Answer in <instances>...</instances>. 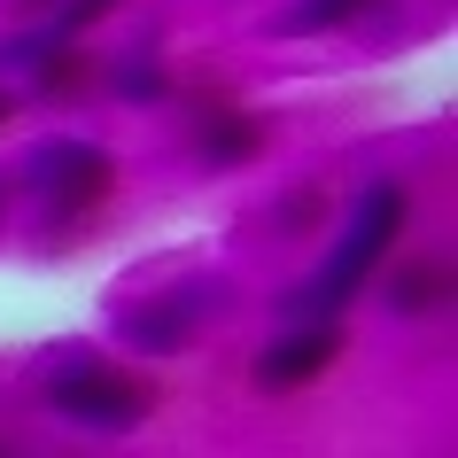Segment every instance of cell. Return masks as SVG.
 <instances>
[{
	"label": "cell",
	"mask_w": 458,
	"mask_h": 458,
	"mask_svg": "<svg viewBox=\"0 0 458 458\" xmlns=\"http://www.w3.org/2000/svg\"><path fill=\"white\" fill-rule=\"evenodd\" d=\"M381 0H288L280 16H272V31L280 39H318V31H342V24H358V16H373Z\"/></svg>",
	"instance_id": "cell-8"
},
{
	"label": "cell",
	"mask_w": 458,
	"mask_h": 458,
	"mask_svg": "<svg viewBox=\"0 0 458 458\" xmlns=\"http://www.w3.org/2000/svg\"><path fill=\"white\" fill-rule=\"evenodd\" d=\"M187 140L202 164L233 171V164H257L265 156V117L257 109H225V101H210V109H194L187 117Z\"/></svg>",
	"instance_id": "cell-6"
},
{
	"label": "cell",
	"mask_w": 458,
	"mask_h": 458,
	"mask_svg": "<svg viewBox=\"0 0 458 458\" xmlns=\"http://www.w3.org/2000/svg\"><path fill=\"white\" fill-rule=\"evenodd\" d=\"M39 396H47L55 420H71L86 435H132L156 411V388L140 373L109 365L101 350H55L47 373H39Z\"/></svg>",
	"instance_id": "cell-3"
},
{
	"label": "cell",
	"mask_w": 458,
	"mask_h": 458,
	"mask_svg": "<svg viewBox=\"0 0 458 458\" xmlns=\"http://www.w3.org/2000/svg\"><path fill=\"white\" fill-rule=\"evenodd\" d=\"M318 217H327V194H318V179H303V187H288L280 202H272V225H280V233H311Z\"/></svg>",
	"instance_id": "cell-10"
},
{
	"label": "cell",
	"mask_w": 458,
	"mask_h": 458,
	"mask_svg": "<svg viewBox=\"0 0 458 458\" xmlns=\"http://www.w3.org/2000/svg\"><path fill=\"white\" fill-rule=\"evenodd\" d=\"M117 187V156L86 132H47V140L24 148V164H16V194H24L31 210H39V233H71L86 217L109 202Z\"/></svg>",
	"instance_id": "cell-2"
},
{
	"label": "cell",
	"mask_w": 458,
	"mask_h": 458,
	"mask_svg": "<svg viewBox=\"0 0 458 458\" xmlns=\"http://www.w3.org/2000/svg\"><path fill=\"white\" fill-rule=\"evenodd\" d=\"M8 202H16V171H0V225H8Z\"/></svg>",
	"instance_id": "cell-11"
},
{
	"label": "cell",
	"mask_w": 458,
	"mask_h": 458,
	"mask_svg": "<svg viewBox=\"0 0 458 458\" xmlns=\"http://www.w3.org/2000/svg\"><path fill=\"white\" fill-rule=\"evenodd\" d=\"M404 210H411L404 179H365V187L350 194L342 233L311 265V280H295V288L280 295V318H342L365 288H373V272L388 265V249L404 242Z\"/></svg>",
	"instance_id": "cell-1"
},
{
	"label": "cell",
	"mask_w": 458,
	"mask_h": 458,
	"mask_svg": "<svg viewBox=\"0 0 458 458\" xmlns=\"http://www.w3.org/2000/svg\"><path fill=\"white\" fill-rule=\"evenodd\" d=\"M8 117H16V94H8V86H0V124H8Z\"/></svg>",
	"instance_id": "cell-12"
},
{
	"label": "cell",
	"mask_w": 458,
	"mask_h": 458,
	"mask_svg": "<svg viewBox=\"0 0 458 458\" xmlns=\"http://www.w3.org/2000/svg\"><path fill=\"white\" fill-rule=\"evenodd\" d=\"M381 303H388L396 318H428V311H443V303H451V265H443V257H420V265H404V272L381 288Z\"/></svg>",
	"instance_id": "cell-7"
},
{
	"label": "cell",
	"mask_w": 458,
	"mask_h": 458,
	"mask_svg": "<svg viewBox=\"0 0 458 458\" xmlns=\"http://www.w3.org/2000/svg\"><path fill=\"white\" fill-rule=\"evenodd\" d=\"M217 311H225V280H179V288L117 311V342L132 350V358H179Z\"/></svg>",
	"instance_id": "cell-4"
},
{
	"label": "cell",
	"mask_w": 458,
	"mask_h": 458,
	"mask_svg": "<svg viewBox=\"0 0 458 458\" xmlns=\"http://www.w3.org/2000/svg\"><path fill=\"white\" fill-rule=\"evenodd\" d=\"M109 86H117V101H132V109H156V101L171 94V71H164V63H156L148 47H132V55H117Z\"/></svg>",
	"instance_id": "cell-9"
},
{
	"label": "cell",
	"mask_w": 458,
	"mask_h": 458,
	"mask_svg": "<svg viewBox=\"0 0 458 458\" xmlns=\"http://www.w3.org/2000/svg\"><path fill=\"white\" fill-rule=\"evenodd\" d=\"M335 358H342V318H288V335L272 342V350H257L249 381L265 388V396H288V388H311Z\"/></svg>",
	"instance_id": "cell-5"
}]
</instances>
